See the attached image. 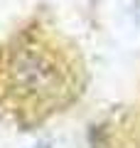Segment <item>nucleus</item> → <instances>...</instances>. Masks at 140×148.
Returning a JSON list of instances; mask_svg holds the SVG:
<instances>
[{
	"label": "nucleus",
	"instance_id": "1",
	"mask_svg": "<svg viewBox=\"0 0 140 148\" xmlns=\"http://www.w3.org/2000/svg\"><path fill=\"white\" fill-rule=\"evenodd\" d=\"M7 79L12 94L25 104H64L71 91V69L59 49L39 37H27L7 52Z\"/></svg>",
	"mask_w": 140,
	"mask_h": 148
},
{
	"label": "nucleus",
	"instance_id": "2",
	"mask_svg": "<svg viewBox=\"0 0 140 148\" xmlns=\"http://www.w3.org/2000/svg\"><path fill=\"white\" fill-rule=\"evenodd\" d=\"M39 148H47V146H39Z\"/></svg>",
	"mask_w": 140,
	"mask_h": 148
}]
</instances>
